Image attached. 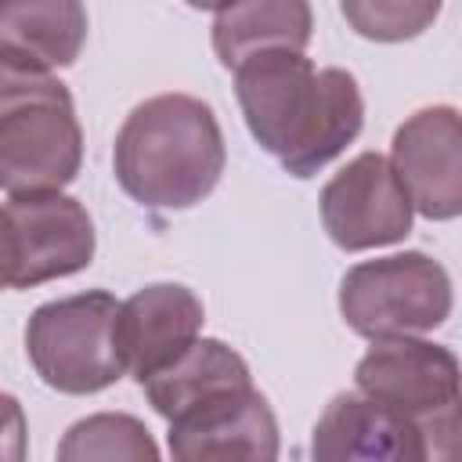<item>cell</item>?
Segmentation results:
<instances>
[{"label":"cell","instance_id":"1","mask_svg":"<svg viewBox=\"0 0 462 462\" xmlns=\"http://www.w3.org/2000/svg\"><path fill=\"white\" fill-rule=\"evenodd\" d=\"M235 94L249 134L292 177L332 162L357 134L365 101L343 69H318L303 54H260L235 72Z\"/></svg>","mask_w":462,"mask_h":462},{"label":"cell","instance_id":"2","mask_svg":"<svg viewBox=\"0 0 462 462\" xmlns=\"http://www.w3.org/2000/svg\"><path fill=\"white\" fill-rule=\"evenodd\" d=\"M116 180L144 209H188L224 173V134L213 108L191 94H155L119 126Z\"/></svg>","mask_w":462,"mask_h":462},{"label":"cell","instance_id":"3","mask_svg":"<svg viewBox=\"0 0 462 462\" xmlns=\"http://www.w3.org/2000/svg\"><path fill=\"white\" fill-rule=\"evenodd\" d=\"M83 134L54 76L0 69V184L7 195L58 191L79 173Z\"/></svg>","mask_w":462,"mask_h":462},{"label":"cell","instance_id":"4","mask_svg":"<svg viewBox=\"0 0 462 462\" xmlns=\"http://www.w3.org/2000/svg\"><path fill=\"white\" fill-rule=\"evenodd\" d=\"M119 310L112 292H76L32 310L25 350L36 375L61 393H97L112 386L126 365L119 354Z\"/></svg>","mask_w":462,"mask_h":462},{"label":"cell","instance_id":"5","mask_svg":"<svg viewBox=\"0 0 462 462\" xmlns=\"http://www.w3.org/2000/svg\"><path fill=\"white\" fill-rule=\"evenodd\" d=\"M339 314L365 339H411L451 314V278L426 253L365 260L343 274Z\"/></svg>","mask_w":462,"mask_h":462},{"label":"cell","instance_id":"6","mask_svg":"<svg viewBox=\"0 0 462 462\" xmlns=\"http://www.w3.org/2000/svg\"><path fill=\"white\" fill-rule=\"evenodd\" d=\"M310 462H462V404L422 426L365 393H339L314 426Z\"/></svg>","mask_w":462,"mask_h":462},{"label":"cell","instance_id":"7","mask_svg":"<svg viewBox=\"0 0 462 462\" xmlns=\"http://www.w3.org/2000/svg\"><path fill=\"white\" fill-rule=\"evenodd\" d=\"M94 256L90 213L61 191L7 195L4 202V285L32 289L76 274Z\"/></svg>","mask_w":462,"mask_h":462},{"label":"cell","instance_id":"8","mask_svg":"<svg viewBox=\"0 0 462 462\" xmlns=\"http://www.w3.org/2000/svg\"><path fill=\"white\" fill-rule=\"evenodd\" d=\"M411 209L390 159L379 152H361L321 188V224L346 253L401 242L411 231Z\"/></svg>","mask_w":462,"mask_h":462},{"label":"cell","instance_id":"9","mask_svg":"<svg viewBox=\"0 0 462 462\" xmlns=\"http://www.w3.org/2000/svg\"><path fill=\"white\" fill-rule=\"evenodd\" d=\"M357 390L408 419H430L462 401V365L426 339H383L357 361Z\"/></svg>","mask_w":462,"mask_h":462},{"label":"cell","instance_id":"10","mask_svg":"<svg viewBox=\"0 0 462 462\" xmlns=\"http://www.w3.org/2000/svg\"><path fill=\"white\" fill-rule=\"evenodd\" d=\"M390 166L422 217H462V112L433 105L408 116L393 134Z\"/></svg>","mask_w":462,"mask_h":462},{"label":"cell","instance_id":"11","mask_svg":"<svg viewBox=\"0 0 462 462\" xmlns=\"http://www.w3.org/2000/svg\"><path fill=\"white\" fill-rule=\"evenodd\" d=\"M166 440L173 462H278V422L256 386L173 419Z\"/></svg>","mask_w":462,"mask_h":462},{"label":"cell","instance_id":"12","mask_svg":"<svg viewBox=\"0 0 462 462\" xmlns=\"http://www.w3.org/2000/svg\"><path fill=\"white\" fill-rule=\"evenodd\" d=\"M206 310L202 300L184 285H144L119 310V354L126 372L144 383L166 365H173L184 350L199 343Z\"/></svg>","mask_w":462,"mask_h":462},{"label":"cell","instance_id":"13","mask_svg":"<svg viewBox=\"0 0 462 462\" xmlns=\"http://www.w3.org/2000/svg\"><path fill=\"white\" fill-rule=\"evenodd\" d=\"M87 40V11L76 0H11L0 7V69L36 72L65 69Z\"/></svg>","mask_w":462,"mask_h":462},{"label":"cell","instance_id":"14","mask_svg":"<svg viewBox=\"0 0 462 462\" xmlns=\"http://www.w3.org/2000/svg\"><path fill=\"white\" fill-rule=\"evenodd\" d=\"M141 386L148 393V404L166 422H173L209 401L253 390V375L231 346H224L220 339H199L191 350H184L173 365H166Z\"/></svg>","mask_w":462,"mask_h":462},{"label":"cell","instance_id":"15","mask_svg":"<svg viewBox=\"0 0 462 462\" xmlns=\"http://www.w3.org/2000/svg\"><path fill=\"white\" fill-rule=\"evenodd\" d=\"M310 43V7L303 0L227 4L213 11V51L220 65L242 69L260 54H303Z\"/></svg>","mask_w":462,"mask_h":462},{"label":"cell","instance_id":"16","mask_svg":"<svg viewBox=\"0 0 462 462\" xmlns=\"http://www.w3.org/2000/svg\"><path fill=\"white\" fill-rule=\"evenodd\" d=\"M58 462H162L152 433L126 411H97L72 422L58 444Z\"/></svg>","mask_w":462,"mask_h":462},{"label":"cell","instance_id":"17","mask_svg":"<svg viewBox=\"0 0 462 462\" xmlns=\"http://www.w3.org/2000/svg\"><path fill=\"white\" fill-rule=\"evenodd\" d=\"M343 18L354 25V32L368 36V40H383V43H397V40H411L422 29L433 25V18L440 14V4L433 0H346Z\"/></svg>","mask_w":462,"mask_h":462}]
</instances>
